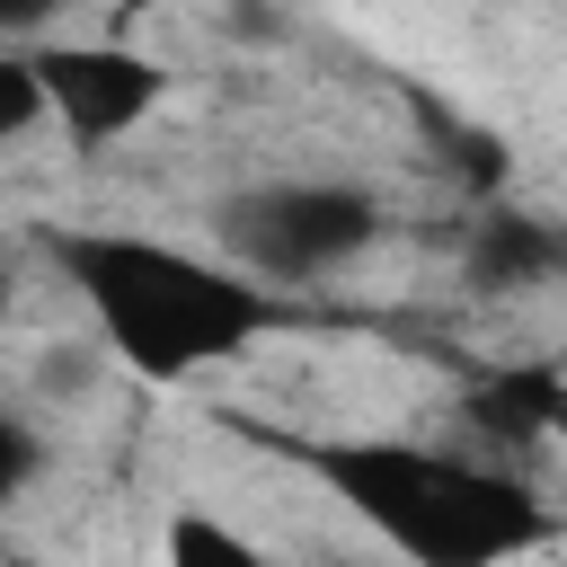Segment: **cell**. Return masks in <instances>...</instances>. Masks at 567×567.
Instances as JSON below:
<instances>
[{
    "label": "cell",
    "mask_w": 567,
    "mask_h": 567,
    "mask_svg": "<svg viewBox=\"0 0 567 567\" xmlns=\"http://www.w3.org/2000/svg\"><path fill=\"white\" fill-rule=\"evenodd\" d=\"M53 257L71 275V292L89 301L97 337L142 372V381H186L221 354H239L248 337L275 328L266 284L177 248V239H142V230H53Z\"/></svg>",
    "instance_id": "obj_1"
},
{
    "label": "cell",
    "mask_w": 567,
    "mask_h": 567,
    "mask_svg": "<svg viewBox=\"0 0 567 567\" xmlns=\"http://www.w3.org/2000/svg\"><path fill=\"white\" fill-rule=\"evenodd\" d=\"M301 461L408 558V567H505L523 549H540L558 523L549 505L461 452L434 443H399V434H337V443H301Z\"/></svg>",
    "instance_id": "obj_2"
},
{
    "label": "cell",
    "mask_w": 567,
    "mask_h": 567,
    "mask_svg": "<svg viewBox=\"0 0 567 567\" xmlns=\"http://www.w3.org/2000/svg\"><path fill=\"white\" fill-rule=\"evenodd\" d=\"M381 239V204L328 177H275L221 204V248L266 284H319Z\"/></svg>",
    "instance_id": "obj_3"
},
{
    "label": "cell",
    "mask_w": 567,
    "mask_h": 567,
    "mask_svg": "<svg viewBox=\"0 0 567 567\" xmlns=\"http://www.w3.org/2000/svg\"><path fill=\"white\" fill-rule=\"evenodd\" d=\"M35 80H44V106L62 115V133L89 151L133 133L168 89V71L151 53H124V44H53V53H35Z\"/></svg>",
    "instance_id": "obj_4"
},
{
    "label": "cell",
    "mask_w": 567,
    "mask_h": 567,
    "mask_svg": "<svg viewBox=\"0 0 567 567\" xmlns=\"http://www.w3.org/2000/svg\"><path fill=\"white\" fill-rule=\"evenodd\" d=\"M549 266H567V248H558V230H540V221H523V213H487L478 239H470V284H478V292H523V284H540Z\"/></svg>",
    "instance_id": "obj_5"
},
{
    "label": "cell",
    "mask_w": 567,
    "mask_h": 567,
    "mask_svg": "<svg viewBox=\"0 0 567 567\" xmlns=\"http://www.w3.org/2000/svg\"><path fill=\"white\" fill-rule=\"evenodd\" d=\"M168 567H266L230 523H213V514H177L168 523Z\"/></svg>",
    "instance_id": "obj_6"
},
{
    "label": "cell",
    "mask_w": 567,
    "mask_h": 567,
    "mask_svg": "<svg viewBox=\"0 0 567 567\" xmlns=\"http://www.w3.org/2000/svg\"><path fill=\"white\" fill-rule=\"evenodd\" d=\"M44 80H35V53H0V142H18L27 124H44Z\"/></svg>",
    "instance_id": "obj_7"
},
{
    "label": "cell",
    "mask_w": 567,
    "mask_h": 567,
    "mask_svg": "<svg viewBox=\"0 0 567 567\" xmlns=\"http://www.w3.org/2000/svg\"><path fill=\"white\" fill-rule=\"evenodd\" d=\"M35 470H44V434H35L27 416H9V408H0V505H9Z\"/></svg>",
    "instance_id": "obj_8"
},
{
    "label": "cell",
    "mask_w": 567,
    "mask_h": 567,
    "mask_svg": "<svg viewBox=\"0 0 567 567\" xmlns=\"http://www.w3.org/2000/svg\"><path fill=\"white\" fill-rule=\"evenodd\" d=\"M549 434H558V452H567V381H558V399H549Z\"/></svg>",
    "instance_id": "obj_9"
},
{
    "label": "cell",
    "mask_w": 567,
    "mask_h": 567,
    "mask_svg": "<svg viewBox=\"0 0 567 567\" xmlns=\"http://www.w3.org/2000/svg\"><path fill=\"white\" fill-rule=\"evenodd\" d=\"M0 310H9V284H0Z\"/></svg>",
    "instance_id": "obj_10"
}]
</instances>
